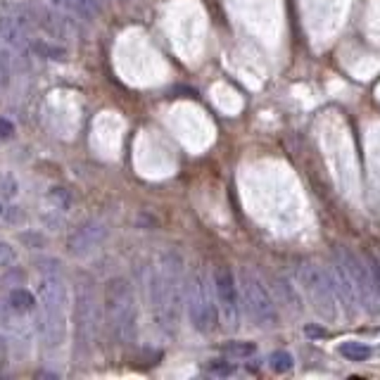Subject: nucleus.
Returning a JSON list of instances; mask_svg holds the SVG:
<instances>
[{
  "label": "nucleus",
  "mask_w": 380,
  "mask_h": 380,
  "mask_svg": "<svg viewBox=\"0 0 380 380\" xmlns=\"http://www.w3.org/2000/svg\"><path fill=\"white\" fill-rule=\"evenodd\" d=\"M148 302L152 321L164 335H173L181 319L183 304V259L181 254L162 252L150 266L148 276Z\"/></svg>",
  "instance_id": "1"
},
{
  "label": "nucleus",
  "mask_w": 380,
  "mask_h": 380,
  "mask_svg": "<svg viewBox=\"0 0 380 380\" xmlns=\"http://www.w3.org/2000/svg\"><path fill=\"white\" fill-rule=\"evenodd\" d=\"M38 283V330L48 347H59L67 333V285L59 274V262L46 259Z\"/></svg>",
  "instance_id": "2"
},
{
  "label": "nucleus",
  "mask_w": 380,
  "mask_h": 380,
  "mask_svg": "<svg viewBox=\"0 0 380 380\" xmlns=\"http://www.w3.org/2000/svg\"><path fill=\"white\" fill-rule=\"evenodd\" d=\"M102 314L112 338L119 345H131L138 333V304H135L133 285L117 276L105 283L102 290Z\"/></svg>",
  "instance_id": "3"
},
{
  "label": "nucleus",
  "mask_w": 380,
  "mask_h": 380,
  "mask_svg": "<svg viewBox=\"0 0 380 380\" xmlns=\"http://www.w3.org/2000/svg\"><path fill=\"white\" fill-rule=\"evenodd\" d=\"M297 276H300V287L304 290V295L309 297L314 312H316L323 321H338L340 297L333 285L330 271H325L323 266L319 264L304 262L300 269H297Z\"/></svg>",
  "instance_id": "4"
},
{
  "label": "nucleus",
  "mask_w": 380,
  "mask_h": 380,
  "mask_svg": "<svg viewBox=\"0 0 380 380\" xmlns=\"http://www.w3.org/2000/svg\"><path fill=\"white\" fill-rule=\"evenodd\" d=\"M211 285L214 278H209L207 271H198L188 285V316L193 328L202 335L211 333L219 319V302H214L216 290H211Z\"/></svg>",
  "instance_id": "5"
},
{
  "label": "nucleus",
  "mask_w": 380,
  "mask_h": 380,
  "mask_svg": "<svg viewBox=\"0 0 380 380\" xmlns=\"http://www.w3.org/2000/svg\"><path fill=\"white\" fill-rule=\"evenodd\" d=\"M76 340L84 350H91L97 340L100 330V302H97L95 287L88 278L76 283Z\"/></svg>",
  "instance_id": "6"
},
{
  "label": "nucleus",
  "mask_w": 380,
  "mask_h": 380,
  "mask_svg": "<svg viewBox=\"0 0 380 380\" xmlns=\"http://www.w3.org/2000/svg\"><path fill=\"white\" fill-rule=\"evenodd\" d=\"M240 287H243V300H245L247 314L259 325H276L278 323V312H276V302L271 297L269 287L257 271L243 269L240 274Z\"/></svg>",
  "instance_id": "7"
},
{
  "label": "nucleus",
  "mask_w": 380,
  "mask_h": 380,
  "mask_svg": "<svg viewBox=\"0 0 380 380\" xmlns=\"http://www.w3.org/2000/svg\"><path fill=\"white\" fill-rule=\"evenodd\" d=\"M338 254L342 257V262L347 264L352 281H354L357 297H359V307L366 309L368 314H378L376 304L380 302V297H378V292H376V283H373L371 266H363L359 254H354L352 249H347V247H340Z\"/></svg>",
  "instance_id": "8"
},
{
  "label": "nucleus",
  "mask_w": 380,
  "mask_h": 380,
  "mask_svg": "<svg viewBox=\"0 0 380 380\" xmlns=\"http://www.w3.org/2000/svg\"><path fill=\"white\" fill-rule=\"evenodd\" d=\"M214 290H216V302H219V312L226 325L238 323V312H240V295H238L236 276L228 266H219L214 274Z\"/></svg>",
  "instance_id": "9"
},
{
  "label": "nucleus",
  "mask_w": 380,
  "mask_h": 380,
  "mask_svg": "<svg viewBox=\"0 0 380 380\" xmlns=\"http://www.w3.org/2000/svg\"><path fill=\"white\" fill-rule=\"evenodd\" d=\"M105 226L97 224V221H88V224H84L81 228H76L72 233V238H69V252L74 254H86L91 252L97 243L105 238Z\"/></svg>",
  "instance_id": "10"
},
{
  "label": "nucleus",
  "mask_w": 380,
  "mask_h": 380,
  "mask_svg": "<svg viewBox=\"0 0 380 380\" xmlns=\"http://www.w3.org/2000/svg\"><path fill=\"white\" fill-rule=\"evenodd\" d=\"M0 38L8 46L17 48V50H26L31 43L29 24L24 17H0Z\"/></svg>",
  "instance_id": "11"
},
{
  "label": "nucleus",
  "mask_w": 380,
  "mask_h": 380,
  "mask_svg": "<svg viewBox=\"0 0 380 380\" xmlns=\"http://www.w3.org/2000/svg\"><path fill=\"white\" fill-rule=\"evenodd\" d=\"M55 8H62L72 15H79V17H95L97 10H100V0H50Z\"/></svg>",
  "instance_id": "12"
},
{
  "label": "nucleus",
  "mask_w": 380,
  "mask_h": 380,
  "mask_svg": "<svg viewBox=\"0 0 380 380\" xmlns=\"http://www.w3.org/2000/svg\"><path fill=\"white\" fill-rule=\"evenodd\" d=\"M338 352L342 357H345V359H350V361H366V359H371V354H373L371 345H366V342H359V340L340 342Z\"/></svg>",
  "instance_id": "13"
},
{
  "label": "nucleus",
  "mask_w": 380,
  "mask_h": 380,
  "mask_svg": "<svg viewBox=\"0 0 380 380\" xmlns=\"http://www.w3.org/2000/svg\"><path fill=\"white\" fill-rule=\"evenodd\" d=\"M8 304L17 314H29V312H34V309H36L38 300L34 295H31L29 290H24V287H15V290H10Z\"/></svg>",
  "instance_id": "14"
},
{
  "label": "nucleus",
  "mask_w": 380,
  "mask_h": 380,
  "mask_svg": "<svg viewBox=\"0 0 380 380\" xmlns=\"http://www.w3.org/2000/svg\"><path fill=\"white\" fill-rule=\"evenodd\" d=\"M221 352L231 359H247L257 352V345L254 342H247V340H233V342H224L221 345Z\"/></svg>",
  "instance_id": "15"
},
{
  "label": "nucleus",
  "mask_w": 380,
  "mask_h": 380,
  "mask_svg": "<svg viewBox=\"0 0 380 380\" xmlns=\"http://www.w3.org/2000/svg\"><path fill=\"white\" fill-rule=\"evenodd\" d=\"M269 366H271V371H276V373H287V371H292V366H295V359H292L290 352L281 350V352H274V354H271Z\"/></svg>",
  "instance_id": "16"
},
{
  "label": "nucleus",
  "mask_w": 380,
  "mask_h": 380,
  "mask_svg": "<svg viewBox=\"0 0 380 380\" xmlns=\"http://www.w3.org/2000/svg\"><path fill=\"white\" fill-rule=\"evenodd\" d=\"M48 200H50L53 205L59 209V211H67L69 207H72V193H69L67 188H50V193H48Z\"/></svg>",
  "instance_id": "17"
},
{
  "label": "nucleus",
  "mask_w": 380,
  "mask_h": 380,
  "mask_svg": "<svg viewBox=\"0 0 380 380\" xmlns=\"http://www.w3.org/2000/svg\"><path fill=\"white\" fill-rule=\"evenodd\" d=\"M34 50L38 53V55L43 57H50V59H64V48H57V46H50L48 41H36L34 43Z\"/></svg>",
  "instance_id": "18"
},
{
  "label": "nucleus",
  "mask_w": 380,
  "mask_h": 380,
  "mask_svg": "<svg viewBox=\"0 0 380 380\" xmlns=\"http://www.w3.org/2000/svg\"><path fill=\"white\" fill-rule=\"evenodd\" d=\"M21 283H24V274H21L19 269H12V271H8V274L3 276V281H0V287L15 290V287H21Z\"/></svg>",
  "instance_id": "19"
},
{
  "label": "nucleus",
  "mask_w": 380,
  "mask_h": 380,
  "mask_svg": "<svg viewBox=\"0 0 380 380\" xmlns=\"http://www.w3.org/2000/svg\"><path fill=\"white\" fill-rule=\"evenodd\" d=\"M17 193V181L10 173H0V198H12Z\"/></svg>",
  "instance_id": "20"
},
{
  "label": "nucleus",
  "mask_w": 380,
  "mask_h": 380,
  "mask_svg": "<svg viewBox=\"0 0 380 380\" xmlns=\"http://www.w3.org/2000/svg\"><path fill=\"white\" fill-rule=\"evenodd\" d=\"M17 259V254H15V247L8 245V243H0V269H5V266H10Z\"/></svg>",
  "instance_id": "21"
},
{
  "label": "nucleus",
  "mask_w": 380,
  "mask_h": 380,
  "mask_svg": "<svg viewBox=\"0 0 380 380\" xmlns=\"http://www.w3.org/2000/svg\"><path fill=\"white\" fill-rule=\"evenodd\" d=\"M209 373H214V376H233V373H236V366L226 361H214V363H209Z\"/></svg>",
  "instance_id": "22"
},
{
  "label": "nucleus",
  "mask_w": 380,
  "mask_h": 380,
  "mask_svg": "<svg viewBox=\"0 0 380 380\" xmlns=\"http://www.w3.org/2000/svg\"><path fill=\"white\" fill-rule=\"evenodd\" d=\"M368 262H371L373 283H376V292H378V297H380V259L376 257V254H371V257H368Z\"/></svg>",
  "instance_id": "23"
},
{
  "label": "nucleus",
  "mask_w": 380,
  "mask_h": 380,
  "mask_svg": "<svg viewBox=\"0 0 380 380\" xmlns=\"http://www.w3.org/2000/svg\"><path fill=\"white\" fill-rule=\"evenodd\" d=\"M12 133H15V126L8 122V119H0V138H12Z\"/></svg>",
  "instance_id": "24"
},
{
  "label": "nucleus",
  "mask_w": 380,
  "mask_h": 380,
  "mask_svg": "<svg viewBox=\"0 0 380 380\" xmlns=\"http://www.w3.org/2000/svg\"><path fill=\"white\" fill-rule=\"evenodd\" d=\"M3 81H5V72L0 69V84H3Z\"/></svg>",
  "instance_id": "25"
},
{
  "label": "nucleus",
  "mask_w": 380,
  "mask_h": 380,
  "mask_svg": "<svg viewBox=\"0 0 380 380\" xmlns=\"http://www.w3.org/2000/svg\"><path fill=\"white\" fill-rule=\"evenodd\" d=\"M0 211H3V209H0Z\"/></svg>",
  "instance_id": "26"
}]
</instances>
